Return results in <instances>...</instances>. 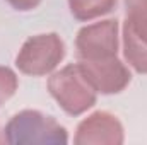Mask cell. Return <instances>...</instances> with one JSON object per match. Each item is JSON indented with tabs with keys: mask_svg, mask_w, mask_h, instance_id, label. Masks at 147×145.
<instances>
[{
	"mask_svg": "<svg viewBox=\"0 0 147 145\" xmlns=\"http://www.w3.org/2000/svg\"><path fill=\"white\" fill-rule=\"evenodd\" d=\"M9 144H67V130L53 118L36 109H24L10 118L3 130Z\"/></svg>",
	"mask_w": 147,
	"mask_h": 145,
	"instance_id": "obj_1",
	"label": "cell"
},
{
	"mask_svg": "<svg viewBox=\"0 0 147 145\" xmlns=\"http://www.w3.org/2000/svg\"><path fill=\"white\" fill-rule=\"evenodd\" d=\"M48 91L70 116H79L96 104V91L87 82L79 63H70L48 79Z\"/></svg>",
	"mask_w": 147,
	"mask_h": 145,
	"instance_id": "obj_2",
	"label": "cell"
},
{
	"mask_svg": "<svg viewBox=\"0 0 147 145\" xmlns=\"http://www.w3.org/2000/svg\"><path fill=\"white\" fill-rule=\"evenodd\" d=\"M65 58V43L57 33L36 34L24 41L17 56L16 67L26 75L41 77L51 73Z\"/></svg>",
	"mask_w": 147,
	"mask_h": 145,
	"instance_id": "obj_3",
	"label": "cell"
},
{
	"mask_svg": "<svg viewBox=\"0 0 147 145\" xmlns=\"http://www.w3.org/2000/svg\"><path fill=\"white\" fill-rule=\"evenodd\" d=\"M77 58L94 62L113 58L118 53V21L106 19L84 26L75 38Z\"/></svg>",
	"mask_w": 147,
	"mask_h": 145,
	"instance_id": "obj_4",
	"label": "cell"
},
{
	"mask_svg": "<svg viewBox=\"0 0 147 145\" xmlns=\"http://www.w3.org/2000/svg\"><path fill=\"white\" fill-rule=\"evenodd\" d=\"M84 77L92 85L96 92L101 94H118L132 80L128 67L118 60V56L94 62H77Z\"/></svg>",
	"mask_w": 147,
	"mask_h": 145,
	"instance_id": "obj_5",
	"label": "cell"
},
{
	"mask_svg": "<svg viewBox=\"0 0 147 145\" xmlns=\"http://www.w3.org/2000/svg\"><path fill=\"white\" fill-rule=\"evenodd\" d=\"M123 138L120 119L108 111H96L79 123L74 142L77 145H116L123 144Z\"/></svg>",
	"mask_w": 147,
	"mask_h": 145,
	"instance_id": "obj_6",
	"label": "cell"
},
{
	"mask_svg": "<svg viewBox=\"0 0 147 145\" xmlns=\"http://www.w3.org/2000/svg\"><path fill=\"white\" fill-rule=\"evenodd\" d=\"M123 29L147 44V0H125Z\"/></svg>",
	"mask_w": 147,
	"mask_h": 145,
	"instance_id": "obj_7",
	"label": "cell"
},
{
	"mask_svg": "<svg viewBox=\"0 0 147 145\" xmlns=\"http://www.w3.org/2000/svg\"><path fill=\"white\" fill-rule=\"evenodd\" d=\"M116 0H69L70 12L77 21H94L115 9Z\"/></svg>",
	"mask_w": 147,
	"mask_h": 145,
	"instance_id": "obj_8",
	"label": "cell"
},
{
	"mask_svg": "<svg viewBox=\"0 0 147 145\" xmlns=\"http://www.w3.org/2000/svg\"><path fill=\"white\" fill-rule=\"evenodd\" d=\"M123 55L135 72L147 73V44L127 29H123Z\"/></svg>",
	"mask_w": 147,
	"mask_h": 145,
	"instance_id": "obj_9",
	"label": "cell"
},
{
	"mask_svg": "<svg viewBox=\"0 0 147 145\" xmlns=\"http://www.w3.org/2000/svg\"><path fill=\"white\" fill-rule=\"evenodd\" d=\"M17 85H19L17 75L9 67H0V106L16 94Z\"/></svg>",
	"mask_w": 147,
	"mask_h": 145,
	"instance_id": "obj_10",
	"label": "cell"
},
{
	"mask_svg": "<svg viewBox=\"0 0 147 145\" xmlns=\"http://www.w3.org/2000/svg\"><path fill=\"white\" fill-rule=\"evenodd\" d=\"M17 10H33L41 3V0H7Z\"/></svg>",
	"mask_w": 147,
	"mask_h": 145,
	"instance_id": "obj_11",
	"label": "cell"
},
{
	"mask_svg": "<svg viewBox=\"0 0 147 145\" xmlns=\"http://www.w3.org/2000/svg\"><path fill=\"white\" fill-rule=\"evenodd\" d=\"M3 140H5V138H3V137H2V135H0V142H3Z\"/></svg>",
	"mask_w": 147,
	"mask_h": 145,
	"instance_id": "obj_12",
	"label": "cell"
}]
</instances>
